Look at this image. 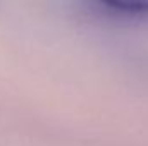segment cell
Masks as SVG:
<instances>
[{
	"label": "cell",
	"mask_w": 148,
	"mask_h": 146,
	"mask_svg": "<svg viewBox=\"0 0 148 146\" xmlns=\"http://www.w3.org/2000/svg\"><path fill=\"white\" fill-rule=\"evenodd\" d=\"M98 2L121 12H131V14L148 12V0H98Z\"/></svg>",
	"instance_id": "1"
}]
</instances>
